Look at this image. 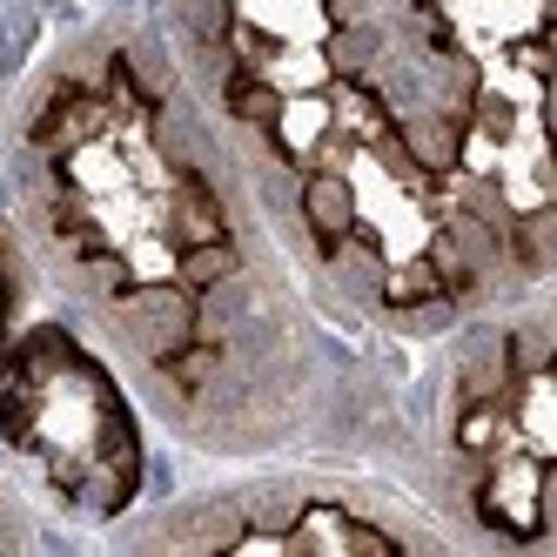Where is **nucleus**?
Masks as SVG:
<instances>
[{
    "label": "nucleus",
    "instance_id": "nucleus-2",
    "mask_svg": "<svg viewBox=\"0 0 557 557\" xmlns=\"http://www.w3.org/2000/svg\"><path fill=\"white\" fill-rule=\"evenodd\" d=\"M162 48L330 315L430 343L524 296L417 141L383 0H141Z\"/></svg>",
    "mask_w": 557,
    "mask_h": 557
},
{
    "label": "nucleus",
    "instance_id": "nucleus-10",
    "mask_svg": "<svg viewBox=\"0 0 557 557\" xmlns=\"http://www.w3.org/2000/svg\"><path fill=\"white\" fill-rule=\"evenodd\" d=\"M21 8H27L34 21L61 27V21H74V14H95V8H108V0H21Z\"/></svg>",
    "mask_w": 557,
    "mask_h": 557
},
{
    "label": "nucleus",
    "instance_id": "nucleus-1",
    "mask_svg": "<svg viewBox=\"0 0 557 557\" xmlns=\"http://www.w3.org/2000/svg\"><path fill=\"white\" fill-rule=\"evenodd\" d=\"M0 215L41 302L122 370L169 450L396 470L410 349L349 330L302 283L141 0L74 14L34 48Z\"/></svg>",
    "mask_w": 557,
    "mask_h": 557
},
{
    "label": "nucleus",
    "instance_id": "nucleus-5",
    "mask_svg": "<svg viewBox=\"0 0 557 557\" xmlns=\"http://www.w3.org/2000/svg\"><path fill=\"white\" fill-rule=\"evenodd\" d=\"M95 544L141 557H457L444 524L370 463L262 457L209 463V476L148 491Z\"/></svg>",
    "mask_w": 557,
    "mask_h": 557
},
{
    "label": "nucleus",
    "instance_id": "nucleus-4",
    "mask_svg": "<svg viewBox=\"0 0 557 557\" xmlns=\"http://www.w3.org/2000/svg\"><path fill=\"white\" fill-rule=\"evenodd\" d=\"M417 141L524 289L557 283V0H383Z\"/></svg>",
    "mask_w": 557,
    "mask_h": 557
},
{
    "label": "nucleus",
    "instance_id": "nucleus-7",
    "mask_svg": "<svg viewBox=\"0 0 557 557\" xmlns=\"http://www.w3.org/2000/svg\"><path fill=\"white\" fill-rule=\"evenodd\" d=\"M48 41V21H34L21 0H0V148H8V114H14V88L34 61V48Z\"/></svg>",
    "mask_w": 557,
    "mask_h": 557
},
{
    "label": "nucleus",
    "instance_id": "nucleus-3",
    "mask_svg": "<svg viewBox=\"0 0 557 557\" xmlns=\"http://www.w3.org/2000/svg\"><path fill=\"white\" fill-rule=\"evenodd\" d=\"M389 476L470 557H557V283L410 349Z\"/></svg>",
    "mask_w": 557,
    "mask_h": 557
},
{
    "label": "nucleus",
    "instance_id": "nucleus-8",
    "mask_svg": "<svg viewBox=\"0 0 557 557\" xmlns=\"http://www.w3.org/2000/svg\"><path fill=\"white\" fill-rule=\"evenodd\" d=\"M34 309H41V283H34V262H27V249H21L14 222L0 215V343H8Z\"/></svg>",
    "mask_w": 557,
    "mask_h": 557
},
{
    "label": "nucleus",
    "instance_id": "nucleus-6",
    "mask_svg": "<svg viewBox=\"0 0 557 557\" xmlns=\"http://www.w3.org/2000/svg\"><path fill=\"white\" fill-rule=\"evenodd\" d=\"M154 444L122 370L61 309L41 302L0 343V476L74 544L154 491Z\"/></svg>",
    "mask_w": 557,
    "mask_h": 557
},
{
    "label": "nucleus",
    "instance_id": "nucleus-9",
    "mask_svg": "<svg viewBox=\"0 0 557 557\" xmlns=\"http://www.w3.org/2000/svg\"><path fill=\"white\" fill-rule=\"evenodd\" d=\"M54 544H74L67 531H54L41 510H34L8 476H0V557H14V550H54Z\"/></svg>",
    "mask_w": 557,
    "mask_h": 557
}]
</instances>
